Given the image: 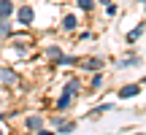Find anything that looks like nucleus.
<instances>
[{
    "mask_svg": "<svg viewBox=\"0 0 146 135\" xmlns=\"http://www.w3.org/2000/svg\"><path fill=\"white\" fill-rule=\"evenodd\" d=\"M141 3H146V0H141Z\"/></svg>",
    "mask_w": 146,
    "mask_h": 135,
    "instance_id": "aec40b11",
    "label": "nucleus"
},
{
    "mask_svg": "<svg viewBox=\"0 0 146 135\" xmlns=\"http://www.w3.org/2000/svg\"><path fill=\"white\" fill-rule=\"evenodd\" d=\"M14 14V3L11 0H0V19H8Z\"/></svg>",
    "mask_w": 146,
    "mask_h": 135,
    "instance_id": "7ed1b4c3",
    "label": "nucleus"
},
{
    "mask_svg": "<svg viewBox=\"0 0 146 135\" xmlns=\"http://www.w3.org/2000/svg\"><path fill=\"white\" fill-rule=\"evenodd\" d=\"M100 3H103V5H108V0H100Z\"/></svg>",
    "mask_w": 146,
    "mask_h": 135,
    "instance_id": "a211bd4d",
    "label": "nucleus"
},
{
    "mask_svg": "<svg viewBox=\"0 0 146 135\" xmlns=\"http://www.w3.org/2000/svg\"><path fill=\"white\" fill-rule=\"evenodd\" d=\"M119 68H133V65H138V60L135 57H127V60H122V62H116Z\"/></svg>",
    "mask_w": 146,
    "mask_h": 135,
    "instance_id": "ddd939ff",
    "label": "nucleus"
},
{
    "mask_svg": "<svg viewBox=\"0 0 146 135\" xmlns=\"http://www.w3.org/2000/svg\"><path fill=\"white\" fill-rule=\"evenodd\" d=\"M141 92V87H138V84H130V87H122L119 89V97L125 100V97H135V95Z\"/></svg>",
    "mask_w": 146,
    "mask_h": 135,
    "instance_id": "f03ea898",
    "label": "nucleus"
},
{
    "mask_svg": "<svg viewBox=\"0 0 146 135\" xmlns=\"http://www.w3.org/2000/svg\"><path fill=\"white\" fill-rule=\"evenodd\" d=\"M46 54H49V60H54V62H57V60H60V54H62V52H60L57 46H52V49H46Z\"/></svg>",
    "mask_w": 146,
    "mask_h": 135,
    "instance_id": "9d476101",
    "label": "nucleus"
},
{
    "mask_svg": "<svg viewBox=\"0 0 146 135\" xmlns=\"http://www.w3.org/2000/svg\"><path fill=\"white\" fill-rule=\"evenodd\" d=\"M141 32H143V27H135L133 32H127V43H135L138 38H141Z\"/></svg>",
    "mask_w": 146,
    "mask_h": 135,
    "instance_id": "1a4fd4ad",
    "label": "nucleus"
},
{
    "mask_svg": "<svg viewBox=\"0 0 146 135\" xmlns=\"http://www.w3.org/2000/svg\"><path fill=\"white\" fill-rule=\"evenodd\" d=\"M78 89H81V87H78V81H68V84H65V92H70V95H76Z\"/></svg>",
    "mask_w": 146,
    "mask_h": 135,
    "instance_id": "f8f14e48",
    "label": "nucleus"
},
{
    "mask_svg": "<svg viewBox=\"0 0 146 135\" xmlns=\"http://www.w3.org/2000/svg\"><path fill=\"white\" fill-rule=\"evenodd\" d=\"M62 27H65V30H76V16L68 14V16L62 19Z\"/></svg>",
    "mask_w": 146,
    "mask_h": 135,
    "instance_id": "6e6552de",
    "label": "nucleus"
},
{
    "mask_svg": "<svg viewBox=\"0 0 146 135\" xmlns=\"http://www.w3.org/2000/svg\"><path fill=\"white\" fill-rule=\"evenodd\" d=\"M70 97H73L70 92H62V95H60V100H57V108H60V111L70 108Z\"/></svg>",
    "mask_w": 146,
    "mask_h": 135,
    "instance_id": "423d86ee",
    "label": "nucleus"
},
{
    "mask_svg": "<svg viewBox=\"0 0 146 135\" xmlns=\"http://www.w3.org/2000/svg\"><path fill=\"white\" fill-rule=\"evenodd\" d=\"M25 124H27V130L38 132V130L43 127V119H41V116H27V122H25Z\"/></svg>",
    "mask_w": 146,
    "mask_h": 135,
    "instance_id": "20e7f679",
    "label": "nucleus"
},
{
    "mask_svg": "<svg viewBox=\"0 0 146 135\" xmlns=\"http://www.w3.org/2000/svg\"><path fill=\"white\" fill-rule=\"evenodd\" d=\"M38 135H54V132H49V130H38Z\"/></svg>",
    "mask_w": 146,
    "mask_h": 135,
    "instance_id": "f3484780",
    "label": "nucleus"
},
{
    "mask_svg": "<svg viewBox=\"0 0 146 135\" xmlns=\"http://www.w3.org/2000/svg\"><path fill=\"white\" fill-rule=\"evenodd\" d=\"M33 16H35V11H33L30 5H22V8L16 11V19H19V24H30Z\"/></svg>",
    "mask_w": 146,
    "mask_h": 135,
    "instance_id": "f257e3e1",
    "label": "nucleus"
},
{
    "mask_svg": "<svg viewBox=\"0 0 146 135\" xmlns=\"http://www.w3.org/2000/svg\"><path fill=\"white\" fill-rule=\"evenodd\" d=\"M0 135H3V130H0Z\"/></svg>",
    "mask_w": 146,
    "mask_h": 135,
    "instance_id": "412c9836",
    "label": "nucleus"
},
{
    "mask_svg": "<svg viewBox=\"0 0 146 135\" xmlns=\"http://www.w3.org/2000/svg\"><path fill=\"white\" fill-rule=\"evenodd\" d=\"M0 81H3V84H16V73L5 68V70H0Z\"/></svg>",
    "mask_w": 146,
    "mask_h": 135,
    "instance_id": "39448f33",
    "label": "nucleus"
},
{
    "mask_svg": "<svg viewBox=\"0 0 146 135\" xmlns=\"http://www.w3.org/2000/svg\"><path fill=\"white\" fill-rule=\"evenodd\" d=\"M135 135H146V132H135Z\"/></svg>",
    "mask_w": 146,
    "mask_h": 135,
    "instance_id": "6ab92c4d",
    "label": "nucleus"
},
{
    "mask_svg": "<svg viewBox=\"0 0 146 135\" xmlns=\"http://www.w3.org/2000/svg\"><path fill=\"white\" fill-rule=\"evenodd\" d=\"M57 62H60V65H76L78 60H76V57H65V54H60V60H57Z\"/></svg>",
    "mask_w": 146,
    "mask_h": 135,
    "instance_id": "9b49d317",
    "label": "nucleus"
},
{
    "mask_svg": "<svg viewBox=\"0 0 146 135\" xmlns=\"http://www.w3.org/2000/svg\"><path fill=\"white\" fill-rule=\"evenodd\" d=\"M8 30H11L8 19H0V35H8Z\"/></svg>",
    "mask_w": 146,
    "mask_h": 135,
    "instance_id": "4468645a",
    "label": "nucleus"
},
{
    "mask_svg": "<svg viewBox=\"0 0 146 135\" xmlns=\"http://www.w3.org/2000/svg\"><path fill=\"white\" fill-rule=\"evenodd\" d=\"M84 68H87V70H95V73H98L100 68H103V60H98V57H92V60H87V62H84Z\"/></svg>",
    "mask_w": 146,
    "mask_h": 135,
    "instance_id": "0eeeda50",
    "label": "nucleus"
},
{
    "mask_svg": "<svg viewBox=\"0 0 146 135\" xmlns=\"http://www.w3.org/2000/svg\"><path fill=\"white\" fill-rule=\"evenodd\" d=\"M92 87L98 89V87H103V76H100V73H95V78H92Z\"/></svg>",
    "mask_w": 146,
    "mask_h": 135,
    "instance_id": "dca6fc26",
    "label": "nucleus"
},
{
    "mask_svg": "<svg viewBox=\"0 0 146 135\" xmlns=\"http://www.w3.org/2000/svg\"><path fill=\"white\" fill-rule=\"evenodd\" d=\"M78 5H81V11H92V0H76Z\"/></svg>",
    "mask_w": 146,
    "mask_h": 135,
    "instance_id": "2eb2a0df",
    "label": "nucleus"
}]
</instances>
